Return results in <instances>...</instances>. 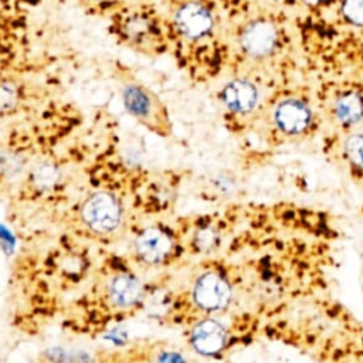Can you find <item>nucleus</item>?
<instances>
[{"label":"nucleus","mask_w":363,"mask_h":363,"mask_svg":"<svg viewBox=\"0 0 363 363\" xmlns=\"http://www.w3.org/2000/svg\"><path fill=\"white\" fill-rule=\"evenodd\" d=\"M305 3H308V4H311V6H316V4H320V3H323L325 0H303Z\"/></svg>","instance_id":"22"},{"label":"nucleus","mask_w":363,"mask_h":363,"mask_svg":"<svg viewBox=\"0 0 363 363\" xmlns=\"http://www.w3.org/2000/svg\"><path fill=\"white\" fill-rule=\"evenodd\" d=\"M108 295L113 306L126 309L135 306L142 298V284L135 275L122 272L109 281Z\"/></svg>","instance_id":"9"},{"label":"nucleus","mask_w":363,"mask_h":363,"mask_svg":"<svg viewBox=\"0 0 363 363\" xmlns=\"http://www.w3.org/2000/svg\"><path fill=\"white\" fill-rule=\"evenodd\" d=\"M277 44V30L269 21L257 20L250 23L241 35L242 48L254 57L269 54Z\"/></svg>","instance_id":"7"},{"label":"nucleus","mask_w":363,"mask_h":363,"mask_svg":"<svg viewBox=\"0 0 363 363\" xmlns=\"http://www.w3.org/2000/svg\"><path fill=\"white\" fill-rule=\"evenodd\" d=\"M190 342L197 353L203 356H216L225 349L228 333L221 322L213 318H206L197 322L191 329Z\"/></svg>","instance_id":"5"},{"label":"nucleus","mask_w":363,"mask_h":363,"mask_svg":"<svg viewBox=\"0 0 363 363\" xmlns=\"http://www.w3.org/2000/svg\"><path fill=\"white\" fill-rule=\"evenodd\" d=\"M342 11L347 21L354 26H363V0H345Z\"/></svg>","instance_id":"16"},{"label":"nucleus","mask_w":363,"mask_h":363,"mask_svg":"<svg viewBox=\"0 0 363 363\" xmlns=\"http://www.w3.org/2000/svg\"><path fill=\"white\" fill-rule=\"evenodd\" d=\"M96 1H101V0H96Z\"/></svg>","instance_id":"23"},{"label":"nucleus","mask_w":363,"mask_h":363,"mask_svg":"<svg viewBox=\"0 0 363 363\" xmlns=\"http://www.w3.org/2000/svg\"><path fill=\"white\" fill-rule=\"evenodd\" d=\"M221 99L230 111L245 113L255 106L258 101V92L251 82L245 79H235L224 86Z\"/></svg>","instance_id":"10"},{"label":"nucleus","mask_w":363,"mask_h":363,"mask_svg":"<svg viewBox=\"0 0 363 363\" xmlns=\"http://www.w3.org/2000/svg\"><path fill=\"white\" fill-rule=\"evenodd\" d=\"M17 89L10 82H0V111H9L16 105Z\"/></svg>","instance_id":"18"},{"label":"nucleus","mask_w":363,"mask_h":363,"mask_svg":"<svg viewBox=\"0 0 363 363\" xmlns=\"http://www.w3.org/2000/svg\"><path fill=\"white\" fill-rule=\"evenodd\" d=\"M172 247L173 241L169 234L156 227L143 230L135 241L138 255L149 264H157L164 261V258L170 254Z\"/></svg>","instance_id":"6"},{"label":"nucleus","mask_w":363,"mask_h":363,"mask_svg":"<svg viewBox=\"0 0 363 363\" xmlns=\"http://www.w3.org/2000/svg\"><path fill=\"white\" fill-rule=\"evenodd\" d=\"M218 237L217 233L211 228H203L197 235V242L201 250H210L216 245Z\"/></svg>","instance_id":"19"},{"label":"nucleus","mask_w":363,"mask_h":363,"mask_svg":"<svg viewBox=\"0 0 363 363\" xmlns=\"http://www.w3.org/2000/svg\"><path fill=\"white\" fill-rule=\"evenodd\" d=\"M121 95L125 109L143 126L162 136L170 133L172 125L166 106L149 88L130 78L123 81Z\"/></svg>","instance_id":"1"},{"label":"nucleus","mask_w":363,"mask_h":363,"mask_svg":"<svg viewBox=\"0 0 363 363\" xmlns=\"http://www.w3.org/2000/svg\"><path fill=\"white\" fill-rule=\"evenodd\" d=\"M125 31H126V34H128V37L129 38H132V40H142L146 34H147V31H149V23H147V20L146 18H143V17H133L132 20H129L128 23H126V27H125Z\"/></svg>","instance_id":"17"},{"label":"nucleus","mask_w":363,"mask_h":363,"mask_svg":"<svg viewBox=\"0 0 363 363\" xmlns=\"http://www.w3.org/2000/svg\"><path fill=\"white\" fill-rule=\"evenodd\" d=\"M81 218L91 231L109 234L119 227L122 208L115 196L108 191H96L82 203Z\"/></svg>","instance_id":"2"},{"label":"nucleus","mask_w":363,"mask_h":363,"mask_svg":"<svg viewBox=\"0 0 363 363\" xmlns=\"http://www.w3.org/2000/svg\"><path fill=\"white\" fill-rule=\"evenodd\" d=\"M191 298L204 312H220L225 309L233 298L231 284L227 277L216 271H206L200 274L193 284Z\"/></svg>","instance_id":"3"},{"label":"nucleus","mask_w":363,"mask_h":363,"mask_svg":"<svg viewBox=\"0 0 363 363\" xmlns=\"http://www.w3.org/2000/svg\"><path fill=\"white\" fill-rule=\"evenodd\" d=\"M336 118L343 123H356L363 116V101L354 94L342 95L335 105Z\"/></svg>","instance_id":"11"},{"label":"nucleus","mask_w":363,"mask_h":363,"mask_svg":"<svg viewBox=\"0 0 363 363\" xmlns=\"http://www.w3.org/2000/svg\"><path fill=\"white\" fill-rule=\"evenodd\" d=\"M33 183L40 190H50L55 187L60 180V169L51 162L38 163L31 173Z\"/></svg>","instance_id":"12"},{"label":"nucleus","mask_w":363,"mask_h":363,"mask_svg":"<svg viewBox=\"0 0 363 363\" xmlns=\"http://www.w3.org/2000/svg\"><path fill=\"white\" fill-rule=\"evenodd\" d=\"M346 155L352 163L363 167V133L352 135L346 140Z\"/></svg>","instance_id":"15"},{"label":"nucleus","mask_w":363,"mask_h":363,"mask_svg":"<svg viewBox=\"0 0 363 363\" xmlns=\"http://www.w3.org/2000/svg\"><path fill=\"white\" fill-rule=\"evenodd\" d=\"M174 24L179 33L186 38L197 40L211 31L214 21L206 6L197 1H187L176 10Z\"/></svg>","instance_id":"4"},{"label":"nucleus","mask_w":363,"mask_h":363,"mask_svg":"<svg viewBox=\"0 0 363 363\" xmlns=\"http://www.w3.org/2000/svg\"><path fill=\"white\" fill-rule=\"evenodd\" d=\"M50 359L52 363H92L89 354L64 349H51Z\"/></svg>","instance_id":"14"},{"label":"nucleus","mask_w":363,"mask_h":363,"mask_svg":"<svg viewBox=\"0 0 363 363\" xmlns=\"http://www.w3.org/2000/svg\"><path fill=\"white\" fill-rule=\"evenodd\" d=\"M159 363H184L183 357L176 353H162L159 357Z\"/></svg>","instance_id":"20"},{"label":"nucleus","mask_w":363,"mask_h":363,"mask_svg":"<svg viewBox=\"0 0 363 363\" xmlns=\"http://www.w3.org/2000/svg\"><path fill=\"white\" fill-rule=\"evenodd\" d=\"M274 119L281 130L286 133H299L305 130L311 122V109L305 102L289 98L275 108Z\"/></svg>","instance_id":"8"},{"label":"nucleus","mask_w":363,"mask_h":363,"mask_svg":"<svg viewBox=\"0 0 363 363\" xmlns=\"http://www.w3.org/2000/svg\"><path fill=\"white\" fill-rule=\"evenodd\" d=\"M24 169V160L14 152L0 153V174L6 179H16Z\"/></svg>","instance_id":"13"},{"label":"nucleus","mask_w":363,"mask_h":363,"mask_svg":"<svg viewBox=\"0 0 363 363\" xmlns=\"http://www.w3.org/2000/svg\"><path fill=\"white\" fill-rule=\"evenodd\" d=\"M216 186H217L220 190H223V191H228V190L233 189L234 184H233V182L228 180L227 177H217Z\"/></svg>","instance_id":"21"}]
</instances>
